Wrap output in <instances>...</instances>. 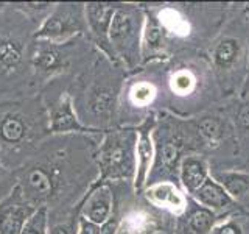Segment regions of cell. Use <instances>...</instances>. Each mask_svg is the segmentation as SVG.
I'll list each match as a JSON object with an SVG mask.
<instances>
[{
  "mask_svg": "<svg viewBox=\"0 0 249 234\" xmlns=\"http://www.w3.org/2000/svg\"><path fill=\"white\" fill-rule=\"evenodd\" d=\"M49 131L53 135H66V133H89L92 128L80 120L70 94L62 92L49 109Z\"/></svg>",
  "mask_w": 249,
  "mask_h": 234,
  "instance_id": "obj_8",
  "label": "cell"
},
{
  "mask_svg": "<svg viewBox=\"0 0 249 234\" xmlns=\"http://www.w3.org/2000/svg\"><path fill=\"white\" fill-rule=\"evenodd\" d=\"M19 11H22L31 20L37 22L39 25L47 19V16L52 13L54 8V3H47V2H33V3H18L14 5Z\"/></svg>",
  "mask_w": 249,
  "mask_h": 234,
  "instance_id": "obj_23",
  "label": "cell"
},
{
  "mask_svg": "<svg viewBox=\"0 0 249 234\" xmlns=\"http://www.w3.org/2000/svg\"><path fill=\"white\" fill-rule=\"evenodd\" d=\"M195 77L187 72V70H181V72H178L173 75V78H171V89H173L176 94H181V96H184V94H189L193 91L195 88Z\"/></svg>",
  "mask_w": 249,
  "mask_h": 234,
  "instance_id": "obj_26",
  "label": "cell"
},
{
  "mask_svg": "<svg viewBox=\"0 0 249 234\" xmlns=\"http://www.w3.org/2000/svg\"><path fill=\"white\" fill-rule=\"evenodd\" d=\"M145 19L132 8H117L109 30V42L114 57L131 66L142 52V31Z\"/></svg>",
  "mask_w": 249,
  "mask_h": 234,
  "instance_id": "obj_3",
  "label": "cell"
},
{
  "mask_svg": "<svg viewBox=\"0 0 249 234\" xmlns=\"http://www.w3.org/2000/svg\"><path fill=\"white\" fill-rule=\"evenodd\" d=\"M0 6H2V5H0ZM0 10H2V8H0Z\"/></svg>",
  "mask_w": 249,
  "mask_h": 234,
  "instance_id": "obj_34",
  "label": "cell"
},
{
  "mask_svg": "<svg viewBox=\"0 0 249 234\" xmlns=\"http://www.w3.org/2000/svg\"><path fill=\"white\" fill-rule=\"evenodd\" d=\"M66 45L36 41L35 49L31 52V64L39 74L44 75H54L61 72L69 64V53L64 50Z\"/></svg>",
  "mask_w": 249,
  "mask_h": 234,
  "instance_id": "obj_11",
  "label": "cell"
},
{
  "mask_svg": "<svg viewBox=\"0 0 249 234\" xmlns=\"http://www.w3.org/2000/svg\"><path fill=\"white\" fill-rule=\"evenodd\" d=\"M86 30H88V23H86L84 5L58 3L47 16V19L37 27L35 38L36 41L66 45Z\"/></svg>",
  "mask_w": 249,
  "mask_h": 234,
  "instance_id": "obj_2",
  "label": "cell"
},
{
  "mask_svg": "<svg viewBox=\"0 0 249 234\" xmlns=\"http://www.w3.org/2000/svg\"><path fill=\"white\" fill-rule=\"evenodd\" d=\"M156 148V156L158 161L162 164L167 170L175 169L178 158H179V144H176V140L173 137H168L163 140V144L154 147Z\"/></svg>",
  "mask_w": 249,
  "mask_h": 234,
  "instance_id": "obj_22",
  "label": "cell"
},
{
  "mask_svg": "<svg viewBox=\"0 0 249 234\" xmlns=\"http://www.w3.org/2000/svg\"><path fill=\"white\" fill-rule=\"evenodd\" d=\"M30 117L18 106H0V145L13 148L33 136Z\"/></svg>",
  "mask_w": 249,
  "mask_h": 234,
  "instance_id": "obj_7",
  "label": "cell"
},
{
  "mask_svg": "<svg viewBox=\"0 0 249 234\" xmlns=\"http://www.w3.org/2000/svg\"><path fill=\"white\" fill-rule=\"evenodd\" d=\"M238 55H240V42L235 38H224L213 49V53H212L213 64L218 69L226 70L235 64V61L238 59Z\"/></svg>",
  "mask_w": 249,
  "mask_h": 234,
  "instance_id": "obj_18",
  "label": "cell"
},
{
  "mask_svg": "<svg viewBox=\"0 0 249 234\" xmlns=\"http://www.w3.org/2000/svg\"><path fill=\"white\" fill-rule=\"evenodd\" d=\"M50 218H49V208L39 206L33 215H31L27 223L23 225L20 234H49L50 231Z\"/></svg>",
  "mask_w": 249,
  "mask_h": 234,
  "instance_id": "obj_21",
  "label": "cell"
},
{
  "mask_svg": "<svg viewBox=\"0 0 249 234\" xmlns=\"http://www.w3.org/2000/svg\"><path fill=\"white\" fill-rule=\"evenodd\" d=\"M238 122L241 127L249 128V103L243 105L238 111Z\"/></svg>",
  "mask_w": 249,
  "mask_h": 234,
  "instance_id": "obj_32",
  "label": "cell"
},
{
  "mask_svg": "<svg viewBox=\"0 0 249 234\" xmlns=\"http://www.w3.org/2000/svg\"><path fill=\"white\" fill-rule=\"evenodd\" d=\"M160 25H162V28H167L170 31H176V33H179V31L185 30L187 23L179 18L175 11L165 10L160 14Z\"/></svg>",
  "mask_w": 249,
  "mask_h": 234,
  "instance_id": "obj_27",
  "label": "cell"
},
{
  "mask_svg": "<svg viewBox=\"0 0 249 234\" xmlns=\"http://www.w3.org/2000/svg\"><path fill=\"white\" fill-rule=\"evenodd\" d=\"M156 96V89L154 86L150 83H137L131 88L129 91V98L134 105L137 106H146L150 105L153 98Z\"/></svg>",
  "mask_w": 249,
  "mask_h": 234,
  "instance_id": "obj_25",
  "label": "cell"
},
{
  "mask_svg": "<svg viewBox=\"0 0 249 234\" xmlns=\"http://www.w3.org/2000/svg\"><path fill=\"white\" fill-rule=\"evenodd\" d=\"M145 197L151 205L168 209L173 214H182L187 208L185 195L170 181H159L146 186Z\"/></svg>",
  "mask_w": 249,
  "mask_h": 234,
  "instance_id": "obj_12",
  "label": "cell"
},
{
  "mask_svg": "<svg viewBox=\"0 0 249 234\" xmlns=\"http://www.w3.org/2000/svg\"><path fill=\"white\" fill-rule=\"evenodd\" d=\"M153 120H148L137 130V144H136V176H134V187L140 191L146 187L148 178H150V170L153 161L156 158V148L151 137Z\"/></svg>",
  "mask_w": 249,
  "mask_h": 234,
  "instance_id": "obj_10",
  "label": "cell"
},
{
  "mask_svg": "<svg viewBox=\"0 0 249 234\" xmlns=\"http://www.w3.org/2000/svg\"><path fill=\"white\" fill-rule=\"evenodd\" d=\"M192 195L202 208L212 211V213L228 209L233 201L229 197V194L223 189V186L218 184L212 176H210L207 181Z\"/></svg>",
  "mask_w": 249,
  "mask_h": 234,
  "instance_id": "obj_15",
  "label": "cell"
},
{
  "mask_svg": "<svg viewBox=\"0 0 249 234\" xmlns=\"http://www.w3.org/2000/svg\"><path fill=\"white\" fill-rule=\"evenodd\" d=\"M215 225H216L215 213L201 208L195 211L189 217L185 225V231L187 234H210Z\"/></svg>",
  "mask_w": 249,
  "mask_h": 234,
  "instance_id": "obj_20",
  "label": "cell"
},
{
  "mask_svg": "<svg viewBox=\"0 0 249 234\" xmlns=\"http://www.w3.org/2000/svg\"><path fill=\"white\" fill-rule=\"evenodd\" d=\"M103 230H105V234H115L117 225H112V222H109L103 226Z\"/></svg>",
  "mask_w": 249,
  "mask_h": 234,
  "instance_id": "obj_33",
  "label": "cell"
},
{
  "mask_svg": "<svg viewBox=\"0 0 249 234\" xmlns=\"http://www.w3.org/2000/svg\"><path fill=\"white\" fill-rule=\"evenodd\" d=\"M86 108L88 114L93 120L107 122L115 111V94L105 84H95L86 96Z\"/></svg>",
  "mask_w": 249,
  "mask_h": 234,
  "instance_id": "obj_13",
  "label": "cell"
},
{
  "mask_svg": "<svg viewBox=\"0 0 249 234\" xmlns=\"http://www.w3.org/2000/svg\"><path fill=\"white\" fill-rule=\"evenodd\" d=\"M212 178L218 184L223 186V189L229 194L232 200H241L249 194V175L241 174V172H216Z\"/></svg>",
  "mask_w": 249,
  "mask_h": 234,
  "instance_id": "obj_16",
  "label": "cell"
},
{
  "mask_svg": "<svg viewBox=\"0 0 249 234\" xmlns=\"http://www.w3.org/2000/svg\"><path fill=\"white\" fill-rule=\"evenodd\" d=\"M36 209L18 184L0 201V234H20L23 225Z\"/></svg>",
  "mask_w": 249,
  "mask_h": 234,
  "instance_id": "obj_5",
  "label": "cell"
},
{
  "mask_svg": "<svg viewBox=\"0 0 249 234\" xmlns=\"http://www.w3.org/2000/svg\"><path fill=\"white\" fill-rule=\"evenodd\" d=\"M78 233V218L76 220H69L53 225L49 234H76Z\"/></svg>",
  "mask_w": 249,
  "mask_h": 234,
  "instance_id": "obj_30",
  "label": "cell"
},
{
  "mask_svg": "<svg viewBox=\"0 0 249 234\" xmlns=\"http://www.w3.org/2000/svg\"><path fill=\"white\" fill-rule=\"evenodd\" d=\"M18 184L28 201L36 208L47 206L56 192V174L49 166L35 164L19 172Z\"/></svg>",
  "mask_w": 249,
  "mask_h": 234,
  "instance_id": "obj_4",
  "label": "cell"
},
{
  "mask_svg": "<svg viewBox=\"0 0 249 234\" xmlns=\"http://www.w3.org/2000/svg\"><path fill=\"white\" fill-rule=\"evenodd\" d=\"M114 211V194L107 183L98 181L92 189L86 194L80 205L78 217L84 218L93 225L105 226L111 222Z\"/></svg>",
  "mask_w": 249,
  "mask_h": 234,
  "instance_id": "obj_6",
  "label": "cell"
},
{
  "mask_svg": "<svg viewBox=\"0 0 249 234\" xmlns=\"http://www.w3.org/2000/svg\"><path fill=\"white\" fill-rule=\"evenodd\" d=\"M136 144L137 131L114 130L106 133L98 150L100 181L134 179Z\"/></svg>",
  "mask_w": 249,
  "mask_h": 234,
  "instance_id": "obj_1",
  "label": "cell"
},
{
  "mask_svg": "<svg viewBox=\"0 0 249 234\" xmlns=\"http://www.w3.org/2000/svg\"><path fill=\"white\" fill-rule=\"evenodd\" d=\"M76 234H105L103 226L93 225L84 218L78 217V233Z\"/></svg>",
  "mask_w": 249,
  "mask_h": 234,
  "instance_id": "obj_31",
  "label": "cell"
},
{
  "mask_svg": "<svg viewBox=\"0 0 249 234\" xmlns=\"http://www.w3.org/2000/svg\"><path fill=\"white\" fill-rule=\"evenodd\" d=\"M198 128H199L201 136L204 137L207 142H210V145L212 144L216 145L223 137V125L218 119H213V117L201 120Z\"/></svg>",
  "mask_w": 249,
  "mask_h": 234,
  "instance_id": "obj_24",
  "label": "cell"
},
{
  "mask_svg": "<svg viewBox=\"0 0 249 234\" xmlns=\"http://www.w3.org/2000/svg\"><path fill=\"white\" fill-rule=\"evenodd\" d=\"M16 186H18V181L14 179V175L0 162V201H2Z\"/></svg>",
  "mask_w": 249,
  "mask_h": 234,
  "instance_id": "obj_28",
  "label": "cell"
},
{
  "mask_svg": "<svg viewBox=\"0 0 249 234\" xmlns=\"http://www.w3.org/2000/svg\"><path fill=\"white\" fill-rule=\"evenodd\" d=\"M210 234H245V228L240 222L231 218V220L216 223Z\"/></svg>",
  "mask_w": 249,
  "mask_h": 234,
  "instance_id": "obj_29",
  "label": "cell"
},
{
  "mask_svg": "<svg viewBox=\"0 0 249 234\" xmlns=\"http://www.w3.org/2000/svg\"><path fill=\"white\" fill-rule=\"evenodd\" d=\"M23 58L22 44L10 38H0V69L5 72H13L20 66Z\"/></svg>",
  "mask_w": 249,
  "mask_h": 234,
  "instance_id": "obj_19",
  "label": "cell"
},
{
  "mask_svg": "<svg viewBox=\"0 0 249 234\" xmlns=\"http://www.w3.org/2000/svg\"><path fill=\"white\" fill-rule=\"evenodd\" d=\"M163 47V30L162 25L154 18H146L142 31V55L151 58L159 53Z\"/></svg>",
  "mask_w": 249,
  "mask_h": 234,
  "instance_id": "obj_17",
  "label": "cell"
},
{
  "mask_svg": "<svg viewBox=\"0 0 249 234\" xmlns=\"http://www.w3.org/2000/svg\"><path fill=\"white\" fill-rule=\"evenodd\" d=\"M179 178H181V183L187 192H196L210 178L207 161L198 155L185 156L179 166Z\"/></svg>",
  "mask_w": 249,
  "mask_h": 234,
  "instance_id": "obj_14",
  "label": "cell"
},
{
  "mask_svg": "<svg viewBox=\"0 0 249 234\" xmlns=\"http://www.w3.org/2000/svg\"><path fill=\"white\" fill-rule=\"evenodd\" d=\"M117 6L111 3H86L84 14L88 30L92 38L105 52H112L111 42H109V30H111L112 18L115 14ZM114 57V53H112Z\"/></svg>",
  "mask_w": 249,
  "mask_h": 234,
  "instance_id": "obj_9",
  "label": "cell"
}]
</instances>
